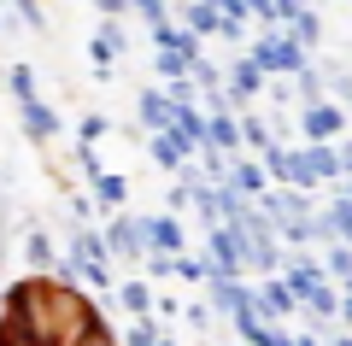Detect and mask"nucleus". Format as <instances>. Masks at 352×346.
I'll use <instances>...</instances> for the list:
<instances>
[{"instance_id":"f257e3e1","label":"nucleus","mask_w":352,"mask_h":346,"mask_svg":"<svg viewBox=\"0 0 352 346\" xmlns=\"http://www.w3.org/2000/svg\"><path fill=\"white\" fill-rule=\"evenodd\" d=\"M0 346H118L106 317L65 282H18L0 305Z\"/></svg>"}]
</instances>
